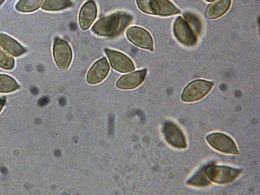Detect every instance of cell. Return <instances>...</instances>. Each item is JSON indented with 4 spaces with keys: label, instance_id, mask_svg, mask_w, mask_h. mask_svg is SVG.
<instances>
[{
    "label": "cell",
    "instance_id": "obj_11",
    "mask_svg": "<svg viewBox=\"0 0 260 195\" xmlns=\"http://www.w3.org/2000/svg\"><path fill=\"white\" fill-rule=\"evenodd\" d=\"M98 14V7L94 0H88L82 6L79 14V23L83 30L90 28Z\"/></svg>",
    "mask_w": 260,
    "mask_h": 195
},
{
    "label": "cell",
    "instance_id": "obj_17",
    "mask_svg": "<svg viewBox=\"0 0 260 195\" xmlns=\"http://www.w3.org/2000/svg\"><path fill=\"white\" fill-rule=\"evenodd\" d=\"M71 0H45L42 9L48 11H58L72 7Z\"/></svg>",
    "mask_w": 260,
    "mask_h": 195
},
{
    "label": "cell",
    "instance_id": "obj_3",
    "mask_svg": "<svg viewBox=\"0 0 260 195\" xmlns=\"http://www.w3.org/2000/svg\"><path fill=\"white\" fill-rule=\"evenodd\" d=\"M205 171L208 178L212 182L220 184L231 183L242 172V170L229 166L206 165Z\"/></svg>",
    "mask_w": 260,
    "mask_h": 195
},
{
    "label": "cell",
    "instance_id": "obj_1",
    "mask_svg": "<svg viewBox=\"0 0 260 195\" xmlns=\"http://www.w3.org/2000/svg\"><path fill=\"white\" fill-rule=\"evenodd\" d=\"M133 20V16L129 13L117 11L99 19L91 30L100 36L115 37L121 34Z\"/></svg>",
    "mask_w": 260,
    "mask_h": 195
},
{
    "label": "cell",
    "instance_id": "obj_19",
    "mask_svg": "<svg viewBox=\"0 0 260 195\" xmlns=\"http://www.w3.org/2000/svg\"><path fill=\"white\" fill-rule=\"evenodd\" d=\"M43 2V0H19L15 8L21 12H31L38 9Z\"/></svg>",
    "mask_w": 260,
    "mask_h": 195
},
{
    "label": "cell",
    "instance_id": "obj_7",
    "mask_svg": "<svg viewBox=\"0 0 260 195\" xmlns=\"http://www.w3.org/2000/svg\"><path fill=\"white\" fill-rule=\"evenodd\" d=\"M162 132L166 141L173 147L178 149L187 147L185 136L176 123L170 121L165 122Z\"/></svg>",
    "mask_w": 260,
    "mask_h": 195
},
{
    "label": "cell",
    "instance_id": "obj_4",
    "mask_svg": "<svg viewBox=\"0 0 260 195\" xmlns=\"http://www.w3.org/2000/svg\"><path fill=\"white\" fill-rule=\"evenodd\" d=\"M173 33L176 39L187 47H193L198 42V36L192 27L181 16L178 17L173 25Z\"/></svg>",
    "mask_w": 260,
    "mask_h": 195
},
{
    "label": "cell",
    "instance_id": "obj_8",
    "mask_svg": "<svg viewBox=\"0 0 260 195\" xmlns=\"http://www.w3.org/2000/svg\"><path fill=\"white\" fill-rule=\"evenodd\" d=\"M206 140L214 149L222 153L238 154L239 151L233 140L221 133H213L206 136Z\"/></svg>",
    "mask_w": 260,
    "mask_h": 195
},
{
    "label": "cell",
    "instance_id": "obj_22",
    "mask_svg": "<svg viewBox=\"0 0 260 195\" xmlns=\"http://www.w3.org/2000/svg\"><path fill=\"white\" fill-rule=\"evenodd\" d=\"M6 102V100L4 98H0V111H1L2 108L5 105Z\"/></svg>",
    "mask_w": 260,
    "mask_h": 195
},
{
    "label": "cell",
    "instance_id": "obj_6",
    "mask_svg": "<svg viewBox=\"0 0 260 195\" xmlns=\"http://www.w3.org/2000/svg\"><path fill=\"white\" fill-rule=\"evenodd\" d=\"M53 54L57 67L62 71L67 70L72 60V51L69 44L60 38L55 37L53 46Z\"/></svg>",
    "mask_w": 260,
    "mask_h": 195
},
{
    "label": "cell",
    "instance_id": "obj_18",
    "mask_svg": "<svg viewBox=\"0 0 260 195\" xmlns=\"http://www.w3.org/2000/svg\"><path fill=\"white\" fill-rule=\"evenodd\" d=\"M19 88V86L11 76L0 74V92L10 93Z\"/></svg>",
    "mask_w": 260,
    "mask_h": 195
},
{
    "label": "cell",
    "instance_id": "obj_12",
    "mask_svg": "<svg viewBox=\"0 0 260 195\" xmlns=\"http://www.w3.org/2000/svg\"><path fill=\"white\" fill-rule=\"evenodd\" d=\"M147 72L146 69H143L122 76L116 83L117 87L124 90L137 87L145 80Z\"/></svg>",
    "mask_w": 260,
    "mask_h": 195
},
{
    "label": "cell",
    "instance_id": "obj_16",
    "mask_svg": "<svg viewBox=\"0 0 260 195\" xmlns=\"http://www.w3.org/2000/svg\"><path fill=\"white\" fill-rule=\"evenodd\" d=\"M205 166L201 167L187 181L188 185L197 187H204L211 184L205 171Z\"/></svg>",
    "mask_w": 260,
    "mask_h": 195
},
{
    "label": "cell",
    "instance_id": "obj_5",
    "mask_svg": "<svg viewBox=\"0 0 260 195\" xmlns=\"http://www.w3.org/2000/svg\"><path fill=\"white\" fill-rule=\"evenodd\" d=\"M213 83L204 80H196L190 83L184 89L181 99L186 102L198 101L206 96L211 90Z\"/></svg>",
    "mask_w": 260,
    "mask_h": 195
},
{
    "label": "cell",
    "instance_id": "obj_10",
    "mask_svg": "<svg viewBox=\"0 0 260 195\" xmlns=\"http://www.w3.org/2000/svg\"><path fill=\"white\" fill-rule=\"evenodd\" d=\"M104 51L111 66L115 70L121 73H127L134 70V63L123 53L107 48H105Z\"/></svg>",
    "mask_w": 260,
    "mask_h": 195
},
{
    "label": "cell",
    "instance_id": "obj_2",
    "mask_svg": "<svg viewBox=\"0 0 260 195\" xmlns=\"http://www.w3.org/2000/svg\"><path fill=\"white\" fill-rule=\"evenodd\" d=\"M136 3L140 10L148 14L169 16L181 13L169 0H136Z\"/></svg>",
    "mask_w": 260,
    "mask_h": 195
},
{
    "label": "cell",
    "instance_id": "obj_23",
    "mask_svg": "<svg viewBox=\"0 0 260 195\" xmlns=\"http://www.w3.org/2000/svg\"><path fill=\"white\" fill-rule=\"evenodd\" d=\"M5 0H0V5L4 2Z\"/></svg>",
    "mask_w": 260,
    "mask_h": 195
},
{
    "label": "cell",
    "instance_id": "obj_14",
    "mask_svg": "<svg viewBox=\"0 0 260 195\" xmlns=\"http://www.w3.org/2000/svg\"><path fill=\"white\" fill-rule=\"evenodd\" d=\"M0 45L15 57L21 56L26 52V48L16 40L3 33L0 34Z\"/></svg>",
    "mask_w": 260,
    "mask_h": 195
},
{
    "label": "cell",
    "instance_id": "obj_24",
    "mask_svg": "<svg viewBox=\"0 0 260 195\" xmlns=\"http://www.w3.org/2000/svg\"><path fill=\"white\" fill-rule=\"evenodd\" d=\"M206 1H207L208 2H211V1H214V0H206Z\"/></svg>",
    "mask_w": 260,
    "mask_h": 195
},
{
    "label": "cell",
    "instance_id": "obj_13",
    "mask_svg": "<svg viewBox=\"0 0 260 195\" xmlns=\"http://www.w3.org/2000/svg\"><path fill=\"white\" fill-rule=\"evenodd\" d=\"M109 70V65L105 57L98 60L87 73L86 79L88 83L90 84L99 83L107 77Z\"/></svg>",
    "mask_w": 260,
    "mask_h": 195
},
{
    "label": "cell",
    "instance_id": "obj_9",
    "mask_svg": "<svg viewBox=\"0 0 260 195\" xmlns=\"http://www.w3.org/2000/svg\"><path fill=\"white\" fill-rule=\"evenodd\" d=\"M128 39L140 48L153 51V41L151 35L145 29L138 26L128 28L126 32Z\"/></svg>",
    "mask_w": 260,
    "mask_h": 195
},
{
    "label": "cell",
    "instance_id": "obj_21",
    "mask_svg": "<svg viewBox=\"0 0 260 195\" xmlns=\"http://www.w3.org/2000/svg\"><path fill=\"white\" fill-rule=\"evenodd\" d=\"M14 66V59L0 48V68L6 70H11Z\"/></svg>",
    "mask_w": 260,
    "mask_h": 195
},
{
    "label": "cell",
    "instance_id": "obj_15",
    "mask_svg": "<svg viewBox=\"0 0 260 195\" xmlns=\"http://www.w3.org/2000/svg\"><path fill=\"white\" fill-rule=\"evenodd\" d=\"M231 0H219L209 4L206 10V16L209 19H216L224 15L229 9Z\"/></svg>",
    "mask_w": 260,
    "mask_h": 195
},
{
    "label": "cell",
    "instance_id": "obj_20",
    "mask_svg": "<svg viewBox=\"0 0 260 195\" xmlns=\"http://www.w3.org/2000/svg\"><path fill=\"white\" fill-rule=\"evenodd\" d=\"M184 18L189 23L197 36L202 32V23L198 16L194 13L187 12L184 14Z\"/></svg>",
    "mask_w": 260,
    "mask_h": 195
}]
</instances>
